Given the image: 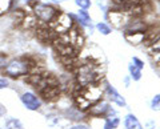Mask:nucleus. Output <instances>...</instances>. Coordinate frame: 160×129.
<instances>
[{
  "label": "nucleus",
  "instance_id": "obj_1",
  "mask_svg": "<svg viewBox=\"0 0 160 129\" xmlns=\"http://www.w3.org/2000/svg\"><path fill=\"white\" fill-rule=\"evenodd\" d=\"M32 63L27 57H18L8 61L4 67V75L9 77H20L31 71Z\"/></svg>",
  "mask_w": 160,
  "mask_h": 129
},
{
  "label": "nucleus",
  "instance_id": "obj_2",
  "mask_svg": "<svg viewBox=\"0 0 160 129\" xmlns=\"http://www.w3.org/2000/svg\"><path fill=\"white\" fill-rule=\"evenodd\" d=\"M33 13L36 16V20L42 23H52L56 16L59 15L58 9L51 4H44V3H36L33 7Z\"/></svg>",
  "mask_w": 160,
  "mask_h": 129
},
{
  "label": "nucleus",
  "instance_id": "obj_3",
  "mask_svg": "<svg viewBox=\"0 0 160 129\" xmlns=\"http://www.w3.org/2000/svg\"><path fill=\"white\" fill-rule=\"evenodd\" d=\"M76 79H78L80 85L86 87V85H89V84L95 83V80L98 79V73L91 64H83V65H80L78 68Z\"/></svg>",
  "mask_w": 160,
  "mask_h": 129
},
{
  "label": "nucleus",
  "instance_id": "obj_4",
  "mask_svg": "<svg viewBox=\"0 0 160 129\" xmlns=\"http://www.w3.org/2000/svg\"><path fill=\"white\" fill-rule=\"evenodd\" d=\"M53 23V31L56 33H67L68 31H71V28L73 26L72 16L68 13H60L56 16V19L52 22Z\"/></svg>",
  "mask_w": 160,
  "mask_h": 129
},
{
  "label": "nucleus",
  "instance_id": "obj_5",
  "mask_svg": "<svg viewBox=\"0 0 160 129\" xmlns=\"http://www.w3.org/2000/svg\"><path fill=\"white\" fill-rule=\"evenodd\" d=\"M102 88H103V93L108 97L109 101H112L113 104H116L118 107H126L127 105L126 98L120 95L116 89H115V87L111 85L108 81H104V87H102Z\"/></svg>",
  "mask_w": 160,
  "mask_h": 129
},
{
  "label": "nucleus",
  "instance_id": "obj_6",
  "mask_svg": "<svg viewBox=\"0 0 160 129\" xmlns=\"http://www.w3.org/2000/svg\"><path fill=\"white\" fill-rule=\"evenodd\" d=\"M20 100H22L23 105L27 109H29V111H38L40 108V105H42L40 98L32 92H24L22 95V97H20Z\"/></svg>",
  "mask_w": 160,
  "mask_h": 129
},
{
  "label": "nucleus",
  "instance_id": "obj_7",
  "mask_svg": "<svg viewBox=\"0 0 160 129\" xmlns=\"http://www.w3.org/2000/svg\"><path fill=\"white\" fill-rule=\"evenodd\" d=\"M89 115L93 116V117H102V116H107L109 112H111V107H109V104L107 101H102L99 100L98 103L92 104L91 107H89Z\"/></svg>",
  "mask_w": 160,
  "mask_h": 129
},
{
  "label": "nucleus",
  "instance_id": "obj_8",
  "mask_svg": "<svg viewBox=\"0 0 160 129\" xmlns=\"http://www.w3.org/2000/svg\"><path fill=\"white\" fill-rule=\"evenodd\" d=\"M124 127L126 129H143V125L140 124L139 118L133 113H128L124 118Z\"/></svg>",
  "mask_w": 160,
  "mask_h": 129
},
{
  "label": "nucleus",
  "instance_id": "obj_9",
  "mask_svg": "<svg viewBox=\"0 0 160 129\" xmlns=\"http://www.w3.org/2000/svg\"><path fill=\"white\" fill-rule=\"evenodd\" d=\"M78 20L83 27H91L92 26V19L91 15L88 13L87 9H79L78 12Z\"/></svg>",
  "mask_w": 160,
  "mask_h": 129
},
{
  "label": "nucleus",
  "instance_id": "obj_10",
  "mask_svg": "<svg viewBox=\"0 0 160 129\" xmlns=\"http://www.w3.org/2000/svg\"><path fill=\"white\" fill-rule=\"evenodd\" d=\"M126 39L132 44H142L144 41V32H131L126 33Z\"/></svg>",
  "mask_w": 160,
  "mask_h": 129
},
{
  "label": "nucleus",
  "instance_id": "obj_11",
  "mask_svg": "<svg viewBox=\"0 0 160 129\" xmlns=\"http://www.w3.org/2000/svg\"><path fill=\"white\" fill-rule=\"evenodd\" d=\"M143 69H140V68H138L136 65H133V64L131 63L128 65V72H129V77L132 79L133 81H139L140 79H142V76H143Z\"/></svg>",
  "mask_w": 160,
  "mask_h": 129
},
{
  "label": "nucleus",
  "instance_id": "obj_12",
  "mask_svg": "<svg viewBox=\"0 0 160 129\" xmlns=\"http://www.w3.org/2000/svg\"><path fill=\"white\" fill-rule=\"evenodd\" d=\"M40 92H42V95L46 97L47 100H51V98L58 97V95H59V88L58 87H46V88H43Z\"/></svg>",
  "mask_w": 160,
  "mask_h": 129
},
{
  "label": "nucleus",
  "instance_id": "obj_13",
  "mask_svg": "<svg viewBox=\"0 0 160 129\" xmlns=\"http://www.w3.org/2000/svg\"><path fill=\"white\" fill-rule=\"evenodd\" d=\"M6 129H23V125L16 118H9L6 121Z\"/></svg>",
  "mask_w": 160,
  "mask_h": 129
},
{
  "label": "nucleus",
  "instance_id": "obj_14",
  "mask_svg": "<svg viewBox=\"0 0 160 129\" xmlns=\"http://www.w3.org/2000/svg\"><path fill=\"white\" fill-rule=\"evenodd\" d=\"M96 29H98L99 33L104 35V36H107V35L111 33V27H109L107 23H98L96 24Z\"/></svg>",
  "mask_w": 160,
  "mask_h": 129
},
{
  "label": "nucleus",
  "instance_id": "obj_15",
  "mask_svg": "<svg viewBox=\"0 0 160 129\" xmlns=\"http://www.w3.org/2000/svg\"><path fill=\"white\" fill-rule=\"evenodd\" d=\"M151 109L152 111H160V93L155 95L151 100Z\"/></svg>",
  "mask_w": 160,
  "mask_h": 129
},
{
  "label": "nucleus",
  "instance_id": "obj_16",
  "mask_svg": "<svg viewBox=\"0 0 160 129\" xmlns=\"http://www.w3.org/2000/svg\"><path fill=\"white\" fill-rule=\"evenodd\" d=\"M75 4L79 7V9H88L91 7V0H75Z\"/></svg>",
  "mask_w": 160,
  "mask_h": 129
},
{
  "label": "nucleus",
  "instance_id": "obj_17",
  "mask_svg": "<svg viewBox=\"0 0 160 129\" xmlns=\"http://www.w3.org/2000/svg\"><path fill=\"white\" fill-rule=\"evenodd\" d=\"M11 3H12V0H0V15L7 11L9 6H11Z\"/></svg>",
  "mask_w": 160,
  "mask_h": 129
},
{
  "label": "nucleus",
  "instance_id": "obj_18",
  "mask_svg": "<svg viewBox=\"0 0 160 129\" xmlns=\"http://www.w3.org/2000/svg\"><path fill=\"white\" fill-rule=\"evenodd\" d=\"M132 64H133V65H136L138 68H140V69H143V68H144V61H143V60H140V59L136 57V56H133V57H132Z\"/></svg>",
  "mask_w": 160,
  "mask_h": 129
},
{
  "label": "nucleus",
  "instance_id": "obj_19",
  "mask_svg": "<svg viewBox=\"0 0 160 129\" xmlns=\"http://www.w3.org/2000/svg\"><path fill=\"white\" fill-rule=\"evenodd\" d=\"M152 49L153 51H156V52H160V37L156 39V40L152 43Z\"/></svg>",
  "mask_w": 160,
  "mask_h": 129
},
{
  "label": "nucleus",
  "instance_id": "obj_20",
  "mask_svg": "<svg viewBox=\"0 0 160 129\" xmlns=\"http://www.w3.org/2000/svg\"><path fill=\"white\" fill-rule=\"evenodd\" d=\"M69 129H91V128L86 125V124H75V125H72Z\"/></svg>",
  "mask_w": 160,
  "mask_h": 129
},
{
  "label": "nucleus",
  "instance_id": "obj_21",
  "mask_svg": "<svg viewBox=\"0 0 160 129\" xmlns=\"http://www.w3.org/2000/svg\"><path fill=\"white\" fill-rule=\"evenodd\" d=\"M6 64H7V57H6V55H2V53H0V69L6 67Z\"/></svg>",
  "mask_w": 160,
  "mask_h": 129
},
{
  "label": "nucleus",
  "instance_id": "obj_22",
  "mask_svg": "<svg viewBox=\"0 0 160 129\" xmlns=\"http://www.w3.org/2000/svg\"><path fill=\"white\" fill-rule=\"evenodd\" d=\"M7 87H8V80H6V79H3V77H0V89L7 88Z\"/></svg>",
  "mask_w": 160,
  "mask_h": 129
},
{
  "label": "nucleus",
  "instance_id": "obj_23",
  "mask_svg": "<svg viewBox=\"0 0 160 129\" xmlns=\"http://www.w3.org/2000/svg\"><path fill=\"white\" fill-rule=\"evenodd\" d=\"M4 115H6V108H4L2 104H0V117L4 116Z\"/></svg>",
  "mask_w": 160,
  "mask_h": 129
},
{
  "label": "nucleus",
  "instance_id": "obj_24",
  "mask_svg": "<svg viewBox=\"0 0 160 129\" xmlns=\"http://www.w3.org/2000/svg\"><path fill=\"white\" fill-rule=\"evenodd\" d=\"M129 79H131V77H126V79H124V84H126V87H129Z\"/></svg>",
  "mask_w": 160,
  "mask_h": 129
},
{
  "label": "nucleus",
  "instance_id": "obj_25",
  "mask_svg": "<svg viewBox=\"0 0 160 129\" xmlns=\"http://www.w3.org/2000/svg\"><path fill=\"white\" fill-rule=\"evenodd\" d=\"M26 3H33V2H36V0H24Z\"/></svg>",
  "mask_w": 160,
  "mask_h": 129
},
{
  "label": "nucleus",
  "instance_id": "obj_26",
  "mask_svg": "<svg viewBox=\"0 0 160 129\" xmlns=\"http://www.w3.org/2000/svg\"><path fill=\"white\" fill-rule=\"evenodd\" d=\"M59 2H64V0H59Z\"/></svg>",
  "mask_w": 160,
  "mask_h": 129
}]
</instances>
